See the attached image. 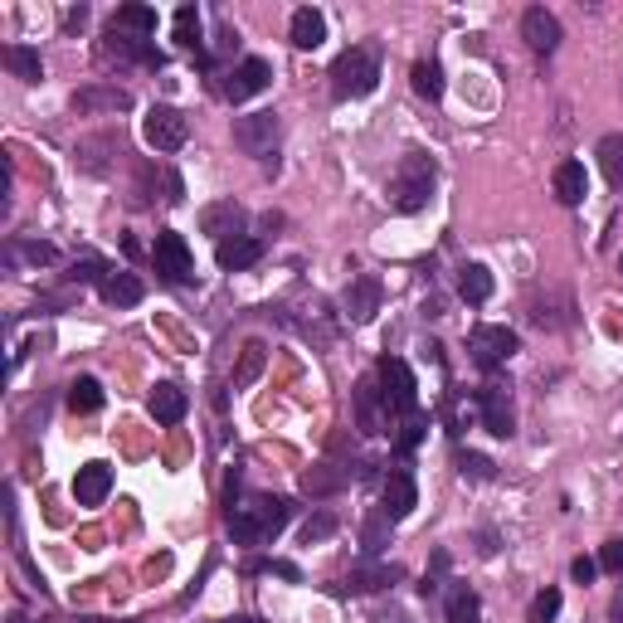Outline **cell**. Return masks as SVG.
<instances>
[{"label": "cell", "instance_id": "44", "mask_svg": "<svg viewBox=\"0 0 623 623\" xmlns=\"http://www.w3.org/2000/svg\"><path fill=\"white\" fill-rule=\"evenodd\" d=\"M619 273H623V254H619Z\"/></svg>", "mask_w": 623, "mask_h": 623}, {"label": "cell", "instance_id": "21", "mask_svg": "<svg viewBox=\"0 0 623 623\" xmlns=\"http://www.w3.org/2000/svg\"><path fill=\"white\" fill-rule=\"evenodd\" d=\"M293 44L297 49H317L322 39H327V15L322 10H312V5H302V10H293Z\"/></svg>", "mask_w": 623, "mask_h": 623}, {"label": "cell", "instance_id": "40", "mask_svg": "<svg viewBox=\"0 0 623 623\" xmlns=\"http://www.w3.org/2000/svg\"><path fill=\"white\" fill-rule=\"evenodd\" d=\"M424 429H429V424H424L419 414H409V419H404V429H400V453H414L419 439H424Z\"/></svg>", "mask_w": 623, "mask_h": 623}, {"label": "cell", "instance_id": "30", "mask_svg": "<svg viewBox=\"0 0 623 623\" xmlns=\"http://www.w3.org/2000/svg\"><path fill=\"white\" fill-rule=\"evenodd\" d=\"M599 171L609 176V185H623V132H609L599 142Z\"/></svg>", "mask_w": 623, "mask_h": 623}, {"label": "cell", "instance_id": "32", "mask_svg": "<svg viewBox=\"0 0 623 623\" xmlns=\"http://www.w3.org/2000/svg\"><path fill=\"white\" fill-rule=\"evenodd\" d=\"M560 589H541L536 599H531V609H526V623H555L560 619Z\"/></svg>", "mask_w": 623, "mask_h": 623}, {"label": "cell", "instance_id": "39", "mask_svg": "<svg viewBox=\"0 0 623 623\" xmlns=\"http://www.w3.org/2000/svg\"><path fill=\"white\" fill-rule=\"evenodd\" d=\"M327 536H336V516L331 512H317L302 526V541H307V546H312V541H327Z\"/></svg>", "mask_w": 623, "mask_h": 623}, {"label": "cell", "instance_id": "28", "mask_svg": "<svg viewBox=\"0 0 623 623\" xmlns=\"http://www.w3.org/2000/svg\"><path fill=\"white\" fill-rule=\"evenodd\" d=\"M448 623H482V604L468 585L448 589Z\"/></svg>", "mask_w": 623, "mask_h": 623}, {"label": "cell", "instance_id": "6", "mask_svg": "<svg viewBox=\"0 0 623 623\" xmlns=\"http://www.w3.org/2000/svg\"><path fill=\"white\" fill-rule=\"evenodd\" d=\"M477 414H482V429L497 434V439H512L516 434V414H512V395L502 380H487L477 390Z\"/></svg>", "mask_w": 623, "mask_h": 623}, {"label": "cell", "instance_id": "26", "mask_svg": "<svg viewBox=\"0 0 623 623\" xmlns=\"http://www.w3.org/2000/svg\"><path fill=\"white\" fill-rule=\"evenodd\" d=\"M112 30H117V35H122V30L156 35V10H151V5H117V15H112Z\"/></svg>", "mask_w": 623, "mask_h": 623}, {"label": "cell", "instance_id": "42", "mask_svg": "<svg viewBox=\"0 0 623 623\" xmlns=\"http://www.w3.org/2000/svg\"><path fill=\"white\" fill-rule=\"evenodd\" d=\"M570 575H575V580H580V585H589V580H594V575H599V560H589V555H580V560H575V565H570Z\"/></svg>", "mask_w": 623, "mask_h": 623}, {"label": "cell", "instance_id": "29", "mask_svg": "<svg viewBox=\"0 0 623 623\" xmlns=\"http://www.w3.org/2000/svg\"><path fill=\"white\" fill-rule=\"evenodd\" d=\"M69 409H74V414H93V409H103V385H98L93 375H78L74 385H69Z\"/></svg>", "mask_w": 623, "mask_h": 623}, {"label": "cell", "instance_id": "1", "mask_svg": "<svg viewBox=\"0 0 623 623\" xmlns=\"http://www.w3.org/2000/svg\"><path fill=\"white\" fill-rule=\"evenodd\" d=\"M288 521H293V502H288V497H254L249 507H234V512H229V536H234L239 546H263V541H273Z\"/></svg>", "mask_w": 623, "mask_h": 623}, {"label": "cell", "instance_id": "2", "mask_svg": "<svg viewBox=\"0 0 623 623\" xmlns=\"http://www.w3.org/2000/svg\"><path fill=\"white\" fill-rule=\"evenodd\" d=\"M434 181H439L434 161L424 151H409V156H400V166L390 176V205L400 215H419L429 205V195H434Z\"/></svg>", "mask_w": 623, "mask_h": 623}, {"label": "cell", "instance_id": "43", "mask_svg": "<svg viewBox=\"0 0 623 623\" xmlns=\"http://www.w3.org/2000/svg\"><path fill=\"white\" fill-rule=\"evenodd\" d=\"M609 614H614V623H623V594H614V609H609Z\"/></svg>", "mask_w": 623, "mask_h": 623}, {"label": "cell", "instance_id": "37", "mask_svg": "<svg viewBox=\"0 0 623 623\" xmlns=\"http://www.w3.org/2000/svg\"><path fill=\"white\" fill-rule=\"evenodd\" d=\"M385 536H390V516L380 512V516H370L366 526H361V541H366V550L375 555V550L385 546Z\"/></svg>", "mask_w": 623, "mask_h": 623}, {"label": "cell", "instance_id": "18", "mask_svg": "<svg viewBox=\"0 0 623 623\" xmlns=\"http://www.w3.org/2000/svg\"><path fill=\"white\" fill-rule=\"evenodd\" d=\"M200 224H205V234H215V239H239L244 234V210L234 205V200H224V205H210L205 215H200Z\"/></svg>", "mask_w": 623, "mask_h": 623}, {"label": "cell", "instance_id": "9", "mask_svg": "<svg viewBox=\"0 0 623 623\" xmlns=\"http://www.w3.org/2000/svg\"><path fill=\"white\" fill-rule=\"evenodd\" d=\"M151 263H156V273L171 278V283H185V278L195 273V258H190V249H185V239L176 234V229L156 234V244H151Z\"/></svg>", "mask_w": 623, "mask_h": 623}, {"label": "cell", "instance_id": "10", "mask_svg": "<svg viewBox=\"0 0 623 623\" xmlns=\"http://www.w3.org/2000/svg\"><path fill=\"white\" fill-rule=\"evenodd\" d=\"M356 429L361 434H390V400L380 390V380H361L356 385Z\"/></svg>", "mask_w": 623, "mask_h": 623}, {"label": "cell", "instance_id": "14", "mask_svg": "<svg viewBox=\"0 0 623 623\" xmlns=\"http://www.w3.org/2000/svg\"><path fill=\"white\" fill-rule=\"evenodd\" d=\"M380 512L390 516V521H404V516L419 507V487H414V477L404 473V468H395V473L385 477V487H380Z\"/></svg>", "mask_w": 623, "mask_h": 623}, {"label": "cell", "instance_id": "38", "mask_svg": "<svg viewBox=\"0 0 623 623\" xmlns=\"http://www.w3.org/2000/svg\"><path fill=\"white\" fill-rule=\"evenodd\" d=\"M108 263H98V258H83V263H74V273H69V278H74V283H98V288H103V283H108Z\"/></svg>", "mask_w": 623, "mask_h": 623}, {"label": "cell", "instance_id": "19", "mask_svg": "<svg viewBox=\"0 0 623 623\" xmlns=\"http://www.w3.org/2000/svg\"><path fill=\"white\" fill-rule=\"evenodd\" d=\"M74 108L78 112H127L132 108V93L127 88H83V93H74Z\"/></svg>", "mask_w": 623, "mask_h": 623}, {"label": "cell", "instance_id": "35", "mask_svg": "<svg viewBox=\"0 0 623 623\" xmlns=\"http://www.w3.org/2000/svg\"><path fill=\"white\" fill-rule=\"evenodd\" d=\"M458 473L473 477V482H492V477H497V463H492V458H482V453L458 448Z\"/></svg>", "mask_w": 623, "mask_h": 623}, {"label": "cell", "instance_id": "24", "mask_svg": "<svg viewBox=\"0 0 623 623\" xmlns=\"http://www.w3.org/2000/svg\"><path fill=\"white\" fill-rule=\"evenodd\" d=\"M395 580H400V565H361V570L346 575V589L351 594H370V589H385Z\"/></svg>", "mask_w": 623, "mask_h": 623}, {"label": "cell", "instance_id": "31", "mask_svg": "<svg viewBox=\"0 0 623 623\" xmlns=\"http://www.w3.org/2000/svg\"><path fill=\"white\" fill-rule=\"evenodd\" d=\"M409 78H414V93H419V98H429V103H439V98H443V74H439V64L419 59V64L409 69Z\"/></svg>", "mask_w": 623, "mask_h": 623}, {"label": "cell", "instance_id": "27", "mask_svg": "<svg viewBox=\"0 0 623 623\" xmlns=\"http://www.w3.org/2000/svg\"><path fill=\"white\" fill-rule=\"evenodd\" d=\"M263 366H268V346H263V341H249L244 356H239V370H234V390H249L258 375H263Z\"/></svg>", "mask_w": 623, "mask_h": 623}, {"label": "cell", "instance_id": "4", "mask_svg": "<svg viewBox=\"0 0 623 623\" xmlns=\"http://www.w3.org/2000/svg\"><path fill=\"white\" fill-rule=\"evenodd\" d=\"M375 375H380V390H385V400H390L395 414H404V419L419 414V385H414V370L404 366L400 356H380Z\"/></svg>", "mask_w": 623, "mask_h": 623}, {"label": "cell", "instance_id": "11", "mask_svg": "<svg viewBox=\"0 0 623 623\" xmlns=\"http://www.w3.org/2000/svg\"><path fill=\"white\" fill-rule=\"evenodd\" d=\"M278 142V117L273 112H249V117H234V147L249 151V156H268Z\"/></svg>", "mask_w": 623, "mask_h": 623}, {"label": "cell", "instance_id": "34", "mask_svg": "<svg viewBox=\"0 0 623 623\" xmlns=\"http://www.w3.org/2000/svg\"><path fill=\"white\" fill-rule=\"evenodd\" d=\"M54 244H10L5 249V263H35V268H44V263H54Z\"/></svg>", "mask_w": 623, "mask_h": 623}, {"label": "cell", "instance_id": "12", "mask_svg": "<svg viewBox=\"0 0 623 623\" xmlns=\"http://www.w3.org/2000/svg\"><path fill=\"white\" fill-rule=\"evenodd\" d=\"M380 297H385L380 278L361 273V278H351V283H346V293H341V312H346V317L361 327V322H370V317L380 312Z\"/></svg>", "mask_w": 623, "mask_h": 623}, {"label": "cell", "instance_id": "16", "mask_svg": "<svg viewBox=\"0 0 623 623\" xmlns=\"http://www.w3.org/2000/svg\"><path fill=\"white\" fill-rule=\"evenodd\" d=\"M147 409H151V419H156V424H181L185 414H190V395H185L181 385L161 380V385L147 395Z\"/></svg>", "mask_w": 623, "mask_h": 623}, {"label": "cell", "instance_id": "23", "mask_svg": "<svg viewBox=\"0 0 623 623\" xmlns=\"http://www.w3.org/2000/svg\"><path fill=\"white\" fill-rule=\"evenodd\" d=\"M5 69L20 78V83H39V78H44L39 49H30V44H5Z\"/></svg>", "mask_w": 623, "mask_h": 623}, {"label": "cell", "instance_id": "36", "mask_svg": "<svg viewBox=\"0 0 623 623\" xmlns=\"http://www.w3.org/2000/svg\"><path fill=\"white\" fill-rule=\"evenodd\" d=\"M176 39H181L185 49L200 44V15H195V5H181V10H176Z\"/></svg>", "mask_w": 623, "mask_h": 623}, {"label": "cell", "instance_id": "15", "mask_svg": "<svg viewBox=\"0 0 623 623\" xmlns=\"http://www.w3.org/2000/svg\"><path fill=\"white\" fill-rule=\"evenodd\" d=\"M112 492V468L108 463H83L74 473V502L78 507H103Z\"/></svg>", "mask_w": 623, "mask_h": 623}, {"label": "cell", "instance_id": "13", "mask_svg": "<svg viewBox=\"0 0 623 623\" xmlns=\"http://www.w3.org/2000/svg\"><path fill=\"white\" fill-rule=\"evenodd\" d=\"M521 39H526V44H531L536 54H555L565 35H560V20L550 15L546 5H531V10L521 15Z\"/></svg>", "mask_w": 623, "mask_h": 623}, {"label": "cell", "instance_id": "22", "mask_svg": "<svg viewBox=\"0 0 623 623\" xmlns=\"http://www.w3.org/2000/svg\"><path fill=\"white\" fill-rule=\"evenodd\" d=\"M142 278L137 273H127V268H117V273H108V283H103V302H112V307H137L142 302Z\"/></svg>", "mask_w": 623, "mask_h": 623}, {"label": "cell", "instance_id": "17", "mask_svg": "<svg viewBox=\"0 0 623 623\" xmlns=\"http://www.w3.org/2000/svg\"><path fill=\"white\" fill-rule=\"evenodd\" d=\"M585 195H589L585 161H560L555 166V200L560 205H585Z\"/></svg>", "mask_w": 623, "mask_h": 623}, {"label": "cell", "instance_id": "41", "mask_svg": "<svg viewBox=\"0 0 623 623\" xmlns=\"http://www.w3.org/2000/svg\"><path fill=\"white\" fill-rule=\"evenodd\" d=\"M599 570H609V575H623V541H609V546L599 550Z\"/></svg>", "mask_w": 623, "mask_h": 623}, {"label": "cell", "instance_id": "20", "mask_svg": "<svg viewBox=\"0 0 623 623\" xmlns=\"http://www.w3.org/2000/svg\"><path fill=\"white\" fill-rule=\"evenodd\" d=\"M215 258H220L224 273H239V268H254L258 258H263V244L249 239V234H239V239H224L220 249H215Z\"/></svg>", "mask_w": 623, "mask_h": 623}, {"label": "cell", "instance_id": "33", "mask_svg": "<svg viewBox=\"0 0 623 623\" xmlns=\"http://www.w3.org/2000/svg\"><path fill=\"white\" fill-rule=\"evenodd\" d=\"M346 482V473H331V468H312V473H302V492L307 497H331L336 487Z\"/></svg>", "mask_w": 623, "mask_h": 623}, {"label": "cell", "instance_id": "7", "mask_svg": "<svg viewBox=\"0 0 623 623\" xmlns=\"http://www.w3.org/2000/svg\"><path fill=\"white\" fill-rule=\"evenodd\" d=\"M468 351H473V361L482 370H492L497 361H512L516 351H521V341H516L512 327H473V336H468Z\"/></svg>", "mask_w": 623, "mask_h": 623}, {"label": "cell", "instance_id": "3", "mask_svg": "<svg viewBox=\"0 0 623 623\" xmlns=\"http://www.w3.org/2000/svg\"><path fill=\"white\" fill-rule=\"evenodd\" d=\"M375 83H380V54L375 49H346L331 64V93L336 98H366Z\"/></svg>", "mask_w": 623, "mask_h": 623}, {"label": "cell", "instance_id": "5", "mask_svg": "<svg viewBox=\"0 0 623 623\" xmlns=\"http://www.w3.org/2000/svg\"><path fill=\"white\" fill-rule=\"evenodd\" d=\"M142 137H147L151 151H181L185 137H190V122H185V112L156 103V108L147 112V122H142Z\"/></svg>", "mask_w": 623, "mask_h": 623}, {"label": "cell", "instance_id": "25", "mask_svg": "<svg viewBox=\"0 0 623 623\" xmlns=\"http://www.w3.org/2000/svg\"><path fill=\"white\" fill-rule=\"evenodd\" d=\"M458 297L473 302V307H482V302L492 297V273H487L482 263H468V268L458 273Z\"/></svg>", "mask_w": 623, "mask_h": 623}, {"label": "cell", "instance_id": "8", "mask_svg": "<svg viewBox=\"0 0 623 623\" xmlns=\"http://www.w3.org/2000/svg\"><path fill=\"white\" fill-rule=\"evenodd\" d=\"M268 83H273V64H268V59H239V64L224 74V98H229V103H249Z\"/></svg>", "mask_w": 623, "mask_h": 623}]
</instances>
